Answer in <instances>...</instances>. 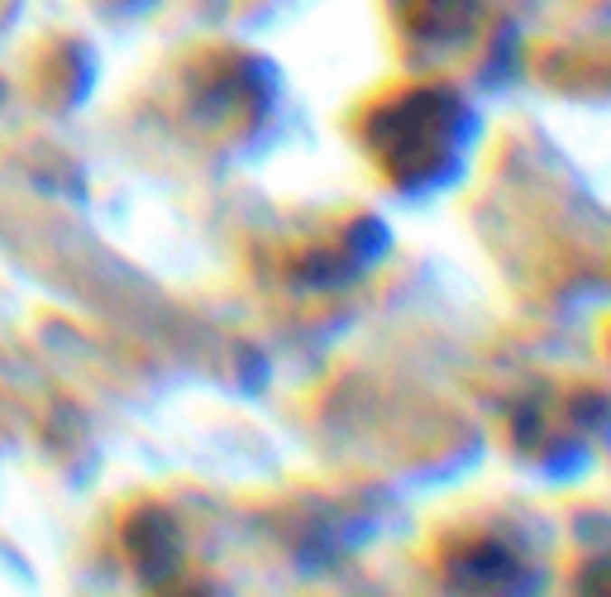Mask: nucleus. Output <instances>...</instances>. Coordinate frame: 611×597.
I'll use <instances>...</instances> for the list:
<instances>
[{"mask_svg": "<svg viewBox=\"0 0 611 597\" xmlns=\"http://www.w3.org/2000/svg\"><path fill=\"white\" fill-rule=\"evenodd\" d=\"M478 135V115L464 91L445 81H392L353 110V139L397 191H435L458 177L464 154Z\"/></svg>", "mask_w": 611, "mask_h": 597, "instance_id": "f257e3e1", "label": "nucleus"}, {"mask_svg": "<svg viewBox=\"0 0 611 597\" xmlns=\"http://www.w3.org/2000/svg\"><path fill=\"white\" fill-rule=\"evenodd\" d=\"M435 578L454 597H540L550 578L545 536L502 507L458 511L430 540Z\"/></svg>", "mask_w": 611, "mask_h": 597, "instance_id": "f03ea898", "label": "nucleus"}, {"mask_svg": "<svg viewBox=\"0 0 611 597\" xmlns=\"http://www.w3.org/2000/svg\"><path fill=\"white\" fill-rule=\"evenodd\" d=\"M611 421V411L602 396H592L583 387H569V392H540L535 406H521L516 411V425H512V444L516 454L531 463V469H545V473H564V469H578L588 459L597 430Z\"/></svg>", "mask_w": 611, "mask_h": 597, "instance_id": "7ed1b4c3", "label": "nucleus"}, {"mask_svg": "<svg viewBox=\"0 0 611 597\" xmlns=\"http://www.w3.org/2000/svg\"><path fill=\"white\" fill-rule=\"evenodd\" d=\"M473 5H478V0H392L397 24H406L420 43L454 39L458 29L468 24Z\"/></svg>", "mask_w": 611, "mask_h": 597, "instance_id": "20e7f679", "label": "nucleus"}, {"mask_svg": "<svg viewBox=\"0 0 611 597\" xmlns=\"http://www.w3.org/2000/svg\"><path fill=\"white\" fill-rule=\"evenodd\" d=\"M573 597H611V550H597L573 574Z\"/></svg>", "mask_w": 611, "mask_h": 597, "instance_id": "39448f33", "label": "nucleus"}, {"mask_svg": "<svg viewBox=\"0 0 611 597\" xmlns=\"http://www.w3.org/2000/svg\"><path fill=\"white\" fill-rule=\"evenodd\" d=\"M606 359H611V330H606ZM606 368H611V363H606Z\"/></svg>", "mask_w": 611, "mask_h": 597, "instance_id": "423d86ee", "label": "nucleus"}, {"mask_svg": "<svg viewBox=\"0 0 611 597\" xmlns=\"http://www.w3.org/2000/svg\"><path fill=\"white\" fill-rule=\"evenodd\" d=\"M196 597H206V592H196Z\"/></svg>", "mask_w": 611, "mask_h": 597, "instance_id": "0eeeda50", "label": "nucleus"}]
</instances>
